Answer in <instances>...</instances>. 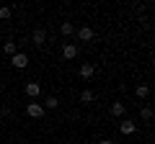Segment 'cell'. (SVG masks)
<instances>
[{
    "instance_id": "10",
    "label": "cell",
    "mask_w": 155,
    "mask_h": 144,
    "mask_svg": "<svg viewBox=\"0 0 155 144\" xmlns=\"http://www.w3.org/2000/svg\"><path fill=\"white\" fill-rule=\"evenodd\" d=\"M11 16H13V8H8V5H5V8H0V21H8Z\"/></svg>"
},
{
    "instance_id": "6",
    "label": "cell",
    "mask_w": 155,
    "mask_h": 144,
    "mask_svg": "<svg viewBox=\"0 0 155 144\" xmlns=\"http://www.w3.org/2000/svg\"><path fill=\"white\" fill-rule=\"evenodd\" d=\"M78 39H80V41H91V39H93V28L83 26L80 31H78Z\"/></svg>"
},
{
    "instance_id": "15",
    "label": "cell",
    "mask_w": 155,
    "mask_h": 144,
    "mask_svg": "<svg viewBox=\"0 0 155 144\" xmlns=\"http://www.w3.org/2000/svg\"><path fill=\"white\" fill-rule=\"evenodd\" d=\"M57 103H60V100H57L54 95H49V98L44 100V108H57Z\"/></svg>"
},
{
    "instance_id": "5",
    "label": "cell",
    "mask_w": 155,
    "mask_h": 144,
    "mask_svg": "<svg viewBox=\"0 0 155 144\" xmlns=\"http://www.w3.org/2000/svg\"><path fill=\"white\" fill-rule=\"evenodd\" d=\"M39 93H41V88H39V83H26V95H28V98H36Z\"/></svg>"
},
{
    "instance_id": "16",
    "label": "cell",
    "mask_w": 155,
    "mask_h": 144,
    "mask_svg": "<svg viewBox=\"0 0 155 144\" xmlns=\"http://www.w3.org/2000/svg\"><path fill=\"white\" fill-rule=\"evenodd\" d=\"M3 49H5V54H16V44H13V41H5Z\"/></svg>"
},
{
    "instance_id": "7",
    "label": "cell",
    "mask_w": 155,
    "mask_h": 144,
    "mask_svg": "<svg viewBox=\"0 0 155 144\" xmlns=\"http://www.w3.org/2000/svg\"><path fill=\"white\" fill-rule=\"evenodd\" d=\"M134 129H137L134 121H122V124H119V131H122V134H134Z\"/></svg>"
},
{
    "instance_id": "11",
    "label": "cell",
    "mask_w": 155,
    "mask_h": 144,
    "mask_svg": "<svg viewBox=\"0 0 155 144\" xmlns=\"http://www.w3.org/2000/svg\"><path fill=\"white\" fill-rule=\"evenodd\" d=\"M60 31H62V36H70V33L75 31V26H72V23H67V21H65V23H62V28H60Z\"/></svg>"
},
{
    "instance_id": "17",
    "label": "cell",
    "mask_w": 155,
    "mask_h": 144,
    "mask_svg": "<svg viewBox=\"0 0 155 144\" xmlns=\"http://www.w3.org/2000/svg\"><path fill=\"white\" fill-rule=\"evenodd\" d=\"M98 144H114V142H111V139H104V142H98Z\"/></svg>"
},
{
    "instance_id": "14",
    "label": "cell",
    "mask_w": 155,
    "mask_h": 144,
    "mask_svg": "<svg viewBox=\"0 0 155 144\" xmlns=\"http://www.w3.org/2000/svg\"><path fill=\"white\" fill-rule=\"evenodd\" d=\"M142 121H153V108H150V105L142 108Z\"/></svg>"
},
{
    "instance_id": "1",
    "label": "cell",
    "mask_w": 155,
    "mask_h": 144,
    "mask_svg": "<svg viewBox=\"0 0 155 144\" xmlns=\"http://www.w3.org/2000/svg\"><path fill=\"white\" fill-rule=\"evenodd\" d=\"M26 113L31 118H44V105H39V103H28L26 105Z\"/></svg>"
},
{
    "instance_id": "9",
    "label": "cell",
    "mask_w": 155,
    "mask_h": 144,
    "mask_svg": "<svg viewBox=\"0 0 155 144\" xmlns=\"http://www.w3.org/2000/svg\"><path fill=\"white\" fill-rule=\"evenodd\" d=\"M134 93H137V98H147V95H150V88H147V85H137Z\"/></svg>"
},
{
    "instance_id": "4",
    "label": "cell",
    "mask_w": 155,
    "mask_h": 144,
    "mask_svg": "<svg viewBox=\"0 0 155 144\" xmlns=\"http://www.w3.org/2000/svg\"><path fill=\"white\" fill-rule=\"evenodd\" d=\"M62 57H65V59H75V57H78V46H75V44H65Z\"/></svg>"
},
{
    "instance_id": "8",
    "label": "cell",
    "mask_w": 155,
    "mask_h": 144,
    "mask_svg": "<svg viewBox=\"0 0 155 144\" xmlns=\"http://www.w3.org/2000/svg\"><path fill=\"white\" fill-rule=\"evenodd\" d=\"M44 39H47L44 28H36V31H34V44H36V46H41V44H44Z\"/></svg>"
},
{
    "instance_id": "2",
    "label": "cell",
    "mask_w": 155,
    "mask_h": 144,
    "mask_svg": "<svg viewBox=\"0 0 155 144\" xmlns=\"http://www.w3.org/2000/svg\"><path fill=\"white\" fill-rule=\"evenodd\" d=\"M93 72H96V67L91 64V62L80 64V77H83V80H91V77H93Z\"/></svg>"
},
{
    "instance_id": "3",
    "label": "cell",
    "mask_w": 155,
    "mask_h": 144,
    "mask_svg": "<svg viewBox=\"0 0 155 144\" xmlns=\"http://www.w3.org/2000/svg\"><path fill=\"white\" fill-rule=\"evenodd\" d=\"M11 62H13V67H18V70H23V67L28 64V57H26V54H18V52H16Z\"/></svg>"
},
{
    "instance_id": "13",
    "label": "cell",
    "mask_w": 155,
    "mask_h": 144,
    "mask_svg": "<svg viewBox=\"0 0 155 144\" xmlns=\"http://www.w3.org/2000/svg\"><path fill=\"white\" fill-rule=\"evenodd\" d=\"M111 113H114V116H122L124 113V103H114L111 105Z\"/></svg>"
},
{
    "instance_id": "12",
    "label": "cell",
    "mask_w": 155,
    "mask_h": 144,
    "mask_svg": "<svg viewBox=\"0 0 155 144\" xmlns=\"http://www.w3.org/2000/svg\"><path fill=\"white\" fill-rule=\"evenodd\" d=\"M93 98H96V95H93V90H83V93H80V100H83V103H91Z\"/></svg>"
}]
</instances>
